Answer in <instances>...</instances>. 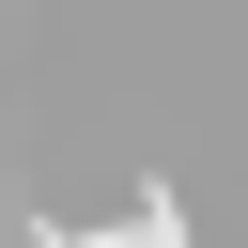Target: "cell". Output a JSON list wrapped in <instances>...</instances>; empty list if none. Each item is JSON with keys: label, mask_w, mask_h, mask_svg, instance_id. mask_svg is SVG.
<instances>
[{"label": "cell", "mask_w": 248, "mask_h": 248, "mask_svg": "<svg viewBox=\"0 0 248 248\" xmlns=\"http://www.w3.org/2000/svg\"><path fill=\"white\" fill-rule=\"evenodd\" d=\"M31 248H124V232H78V217H31Z\"/></svg>", "instance_id": "1"}]
</instances>
